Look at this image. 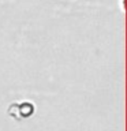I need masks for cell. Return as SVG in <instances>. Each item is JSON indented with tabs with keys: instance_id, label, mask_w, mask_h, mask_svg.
<instances>
[{
	"instance_id": "1",
	"label": "cell",
	"mask_w": 127,
	"mask_h": 131,
	"mask_svg": "<svg viewBox=\"0 0 127 131\" xmlns=\"http://www.w3.org/2000/svg\"><path fill=\"white\" fill-rule=\"evenodd\" d=\"M8 113L11 115L12 117L18 119H26V117H30L33 113H34V105H33V102H14V104L10 105V108H8Z\"/></svg>"
}]
</instances>
